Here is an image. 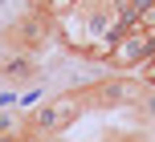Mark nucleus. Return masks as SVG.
<instances>
[{"label":"nucleus","mask_w":155,"mask_h":142,"mask_svg":"<svg viewBox=\"0 0 155 142\" xmlns=\"http://www.w3.org/2000/svg\"><path fill=\"white\" fill-rule=\"evenodd\" d=\"M82 94H65V97H49L45 106L29 114V134H61L65 126H74V118L82 114Z\"/></svg>","instance_id":"nucleus-1"},{"label":"nucleus","mask_w":155,"mask_h":142,"mask_svg":"<svg viewBox=\"0 0 155 142\" xmlns=\"http://www.w3.org/2000/svg\"><path fill=\"white\" fill-rule=\"evenodd\" d=\"M151 57H155V32H151V29L110 37V65H118V69L143 65V61H151Z\"/></svg>","instance_id":"nucleus-2"},{"label":"nucleus","mask_w":155,"mask_h":142,"mask_svg":"<svg viewBox=\"0 0 155 142\" xmlns=\"http://www.w3.org/2000/svg\"><path fill=\"white\" fill-rule=\"evenodd\" d=\"M0 73H4L8 81H29L33 73H37V65H33L29 57H8V61L0 65Z\"/></svg>","instance_id":"nucleus-3"}]
</instances>
